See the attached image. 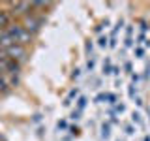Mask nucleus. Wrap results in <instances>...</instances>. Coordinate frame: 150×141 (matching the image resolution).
<instances>
[{"label":"nucleus","instance_id":"nucleus-1","mask_svg":"<svg viewBox=\"0 0 150 141\" xmlns=\"http://www.w3.org/2000/svg\"><path fill=\"white\" fill-rule=\"evenodd\" d=\"M8 34L13 38V41H15L17 45H25V47H28L34 41V34H30V32L26 30L25 26H23V23L21 21H13L11 25H9L8 28Z\"/></svg>","mask_w":150,"mask_h":141},{"label":"nucleus","instance_id":"nucleus-2","mask_svg":"<svg viewBox=\"0 0 150 141\" xmlns=\"http://www.w3.org/2000/svg\"><path fill=\"white\" fill-rule=\"evenodd\" d=\"M43 21H45V19L41 17L40 13H34V11H32L30 15H26L21 23H23V26H25L30 34H38V32L41 30V26H43Z\"/></svg>","mask_w":150,"mask_h":141},{"label":"nucleus","instance_id":"nucleus-3","mask_svg":"<svg viewBox=\"0 0 150 141\" xmlns=\"http://www.w3.org/2000/svg\"><path fill=\"white\" fill-rule=\"evenodd\" d=\"M9 15L11 17H21L25 19L26 15L32 13V2H8Z\"/></svg>","mask_w":150,"mask_h":141},{"label":"nucleus","instance_id":"nucleus-4","mask_svg":"<svg viewBox=\"0 0 150 141\" xmlns=\"http://www.w3.org/2000/svg\"><path fill=\"white\" fill-rule=\"evenodd\" d=\"M9 58H13V60H17L19 64H23V62H26V58H28V47L25 45H11V47H8L6 51H4Z\"/></svg>","mask_w":150,"mask_h":141},{"label":"nucleus","instance_id":"nucleus-5","mask_svg":"<svg viewBox=\"0 0 150 141\" xmlns=\"http://www.w3.org/2000/svg\"><path fill=\"white\" fill-rule=\"evenodd\" d=\"M11 23H13V17L9 15V11H6V9H0V30H6Z\"/></svg>","mask_w":150,"mask_h":141},{"label":"nucleus","instance_id":"nucleus-6","mask_svg":"<svg viewBox=\"0 0 150 141\" xmlns=\"http://www.w3.org/2000/svg\"><path fill=\"white\" fill-rule=\"evenodd\" d=\"M4 79H6V85L9 88H15L19 87V75H13V73H4Z\"/></svg>","mask_w":150,"mask_h":141},{"label":"nucleus","instance_id":"nucleus-7","mask_svg":"<svg viewBox=\"0 0 150 141\" xmlns=\"http://www.w3.org/2000/svg\"><path fill=\"white\" fill-rule=\"evenodd\" d=\"M77 98H79V88L75 87V88H71V90H69L68 96H66L64 105H66V107H69V105H71V102H73V100H77Z\"/></svg>","mask_w":150,"mask_h":141},{"label":"nucleus","instance_id":"nucleus-8","mask_svg":"<svg viewBox=\"0 0 150 141\" xmlns=\"http://www.w3.org/2000/svg\"><path fill=\"white\" fill-rule=\"evenodd\" d=\"M100 130H101V137H103V139H109V137H111V124H109L107 120L101 122Z\"/></svg>","mask_w":150,"mask_h":141},{"label":"nucleus","instance_id":"nucleus-9","mask_svg":"<svg viewBox=\"0 0 150 141\" xmlns=\"http://www.w3.org/2000/svg\"><path fill=\"white\" fill-rule=\"evenodd\" d=\"M131 124H137V126H141V128L144 126V122H143V119H141V113L139 111L131 113Z\"/></svg>","mask_w":150,"mask_h":141},{"label":"nucleus","instance_id":"nucleus-10","mask_svg":"<svg viewBox=\"0 0 150 141\" xmlns=\"http://www.w3.org/2000/svg\"><path fill=\"white\" fill-rule=\"evenodd\" d=\"M86 103H88V98H86V96H79V98H77V105H75V109L83 113V109L86 107Z\"/></svg>","mask_w":150,"mask_h":141},{"label":"nucleus","instance_id":"nucleus-11","mask_svg":"<svg viewBox=\"0 0 150 141\" xmlns=\"http://www.w3.org/2000/svg\"><path fill=\"white\" fill-rule=\"evenodd\" d=\"M105 103H109V105L112 107L115 103H118V96H116L115 92H107V96H105Z\"/></svg>","mask_w":150,"mask_h":141},{"label":"nucleus","instance_id":"nucleus-12","mask_svg":"<svg viewBox=\"0 0 150 141\" xmlns=\"http://www.w3.org/2000/svg\"><path fill=\"white\" fill-rule=\"evenodd\" d=\"M101 72H103V75H111V73H112V64H111V58H105Z\"/></svg>","mask_w":150,"mask_h":141},{"label":"nucleus","instance_id":"nucleus-13","mask_svg":"<svg viewBox=\"0 0 150 141\" xmlns=\"http://www.w3.org/2000/svg\"><path fill=\"white\" fill-rule=\"evenodd\" d=\"M68 132H69V135H71V137H79V135H81V128H79L77 124H71L68 128Z\"/></svg>","mask_w":150,"mask_h":141},{"label":"nucleus","instance_id":"nucleus-14","mask_svg":"<svg viewBox=\"0 0 150 141\" xmlns=\"http://www.w3.org/2000/svg\"><path fill=\"white\" fill-rule=\"evenodd\" d=\"M68 128H69V124H68L66 119H60L58 122H56V130H58V132H66Z\"/></svg>","mask_w":150,"mask_h":141},{"label":"nucleus","instance_id":"nucleus-15","mask_svg":"<svg viewBox=\"0 0 150 141\" xmlns=\"http://www.w3.org/2000/svg\"><path fill=\"white\" fill-rule=\"evenodd\" d=\"M98 45H100L101 47V49H105V47H109V38H107V36H100V38H98Z\"/></svg>","mask_w":150,"mask_h":141},{"label":"nucleus","instance_id":"nucleus-16","mask_svg":"<svg viewBox=\"0 0 150 141\" xmlns=\"http://www.w3.org/2000/svg\"><path fill=\"white\" fill-rule=\"evenodd\" d=\"M122 26H124V19H118V21H116V25H115V28H112V32H111V36L116 38V34H118V30H120Z\"/></svg>","mask_w":150,"mask_h":141},{"label":"nucleus","instance_id":"nucleus-17","mask_svg":"<svg viewBox=\"0 0 150 141\" xmlns=\"http://www.w3.org/2000/svg\"><path fill=\"white\" fill-rule=\"evenodd\" d=\"M128 96L131 98V100H135V98H137V88H135V85L131 83L129 87H128Z\"/></svg>","mask_w":150,"mask_h":141},{"label":"nucleus","instance_id":"nucleus-18","mask_svg":"<svg viewBox=\"0 0 150 141\" xmlns=\"http://www.w3.org/2000/svg\"><path fill=\"white\" fill-rule=\"evenodd\" d=\"M92 49H94V43L90 40H86V41H84V53H86V56L92 55Z\"/></svg>","mask_w":150,"mask_h":141},{"label":"nucleus","instance_id":"nucleus-19","mask_svg":"<svg viewBox=\"0 0 150 141\" xmlns=\"http://www.w3.org/2000/svg\"><path fill=\"white\" fill-rule=\"evenodd\" d=\"M105 96H107V92H98L96 98H94V103H105Z\"/></svg>","mask_w":150,"mask_h":141},{"label":"nucleus","instance_id":"nucleus-20","mask_svg":"<svg viewBox=\"0 0 150 141\" xmlns=\"http://www.w3.org/2000/svg\"><path fill=\"white\" fill-rule=\"evenodd\" d=\"M133 53H135V56H137V58H144V49H143L141 45L135 47V49H133Z\"/></svg>","mask_w":150,"mask_h":141},{"label":"nucleus","instance_id":"nucleus-21","mask_svg":"<svg viewBox=\"0 0 150 141\" xmlns=\"http://www.w3.org/2000/svg\"><path fill=\"white\" fill-rule=\"evenodd\" d=\"M124 132H126V135H135V126L133 124H126Z\"/></svg>","mask_w":150,"mask_h":141},{"label":"nucleus","instance_id":"nucleus-22","mask_svg":"<svg viewBox=\"0 0 150 141\" xmlns=\"http://www.w3.org/2000/svg\"><path fill=\"white\" fill-rule=\"evenodd\" d=\"M139 26H141V32H146L148 28H150V25H148L146 19H141V21H139Z\"/></svg>","mask_w":150,"mask_h":141},{"label":"nucleus","instance_id":"nucleus-23","mask_svg":"<svg viewBox=\"0 0 150 141\" xmlns=\"http://www.w3.org/2000/svg\"><path fill=\"white\" fill-rule=\"evenodd\" d=\"M69 119H71V120H75V122H77L79 119H81V111H77V109H73L71 113H69Z\"/></svg>","mask_w":150,"mask_h":141},{"label":"nucleus","instance_id":"nucleus-24","mask_svg":"<svg viewBox=\"0 0 150 141\" xmlns=\"http://www.w3.org/2000/svg\"><path fill=\"white\" fill-rule=\"evenodd\" d=\"M124 70H126V73H128V75L133 73V66H131L129 60H126V62H124Z\"/></svg>","mask_w":150,"mask_h":141},{"label":"nucleus","instance_id":"nucleus-25","mask_svg":"<svg viewBox=\"0 0 150 141\" xmlns=\"http://www.w3.org/2000/svg\"><path fill=\"white\" fill-rule=\"evenodd\" d=\"M94 66H96V60H94V58H88L86 60V72H92Z\"/></svg>","mask_w":150,"mask_h":141},{"label":"nucleus","instance_id":"nucleus-26","mask_svg":"<svg viewBox=\"0 0 150 141\" xmlns=\"http://www.w3.org/2000/svg\"><path fill=\"white\" fill-rule=\"evenodd\" d=\"M129 47H133V38H126L124 40V49H129Z\"/></svg>","mask_w":150,"mask_h":141},{"label":"nucleus","instance_id":"nucleus-27","mask_svg":"<svg viewBox=\"0 0 150 141\" xmlns=\"http://www.w3.org/2000/svg\"><path fill=\"white\" fill-rule=\"evenodd\" d=\"M126 38H133V25L126 26Z\"/></svg>","mask_w":150,"mask_h":141},{"label":"nucleus","instance_id":"nucleus-28","mask_svg":"<svg viewBox=\"0 0 150 141\" xmlns=\"http://www.w3.org/2000/svg\"><path fill=\"white\" fill-rule=\"evenodd\" d=\"M143 41H146V36H144V32H139V36H137V43H143Z\"/></svg>","mask_w":150,"mask_h":141},{"label":"nucleus","instance_id":"nucleus-29","mask_svg":"<svg viewBox=\"0 0 150 141\" xmlns=\"http://www.w3.org/2000/svg\"><path fill=\"white\" fill-rule=\"evenodd\" d=\"M109 47H111V49H115V47H116V38H115V36H111V40H109Z\"/></svg>","mask_w":150,"mask_h":141},{"label":"nucleus","instance_id":"nucleus-30","mask_svg":"<svg viewBox=\"0 0 150 141\" xmlns=\"http://www.w3.org/2000/svg\"><path fill=\"white\" fill-rule=\"evenodd\" d=\"M150 77V64L146 62V66H144V79H148Z\"/></svg>","mask_w":150,"mask_h":141},{"label":"nucleus","instance_id":"nucleus-31","mask_svg":"<svg viewBox=\"0 0 150 141\" xmlns=\"http://www.w3.org/2000/svg\"><path fill=\"white\" fill-rule=\"evenodd\" d=\"M79 75H81V70H79V68H75V70H73V73H71V79H77Z\"/></svg>","mask_w":150,"mask_h":141},{"label":"nucleus","instance_id":"nucleus-32","mask_svg":"<svg viewBox=\"0 0 150 141\" xmlns=\"http://www.w3.org/2000/svg\"><path fill=\"white\" fill-rule=\"evenodd\" d=\"M120 72H122V70L118 68V66H112V75H116V77H118V75H120Z\"/></svg>","mask_w":150,"mask_h":141},{"label":"nucleus","instance_id":"nucleus-33","mask_svg":"<svg viewBox=\"0 0 150 141\" xmlns=\"http://www.w3.org/2000/svg\"><path fill=\"white\" fill-rule=\"evenodd\" d=\"M109 117H111L109 124H118V119H116V115H109Z\"/></svg>","mask_w":150,"mask_h":141},{"label":"nucleus","instance_id":"nucleus-34","mask_svg":"<svg viewBox=\"0 0 150 141\" xmlns=\"http://www.w3.org/2000/svg\"><path fill=\"white\" fill-rule=\"evenodd\" d=\"M131 81H133V85L139 81V73H131Z\"/></svg>","mask_w":150,"mask_h":141},{"label":"nucleus","instance_id":"nucleus-35","mask_svg":"<svg viewBox=\"0 0 150 141\" xmlns=\"http://www.w3.org/2000/svg\"><path fill=\"white\" fill-rule=\"evenodd\" d=\"M41 120V115H40V113H36V115H34V122H40Z\"/></svg>","mask_w":150,"mask_h":141},{"label":"nucleus","instance_id":"nucleus-36","mask_svg":"<svg viewBox=\"0 0 150 141\" xmlns=\"http://www.w3.org/2000/svg\"><path fill=\"white\" fill-rule=\"evenodd\" d=\"M143 141H150V135L146 134V135H144V137H143Z\"/></svg>","mask_w":150,"mask_h":141},{"label":"nucleus","instance_id":"nucleus-37","mask_svg":"<svg viewBox=\"0 0 150 141\" xmlns=\"http://www.w3.org/2000/svg\"><path fill=\"white\" fill-rule=\"evenodd\" d=\"M0 96H4V90H2V88H0Z\"/></svg>","mask_w":150,"mask_h":141},{"label":"nucleus","instance_id":"nucleus-38","mask_svg":"<svg viewBox=\"0 0 150 141\" xmlns=\"http://www.w3.org/2000/svg\"><path fill=\"white\" fill-rule=\"evenodd\" d=\"M116 141H122V139H116Z\"/></svg>","mask_w":150,"mask_h":141}]
</instances>
